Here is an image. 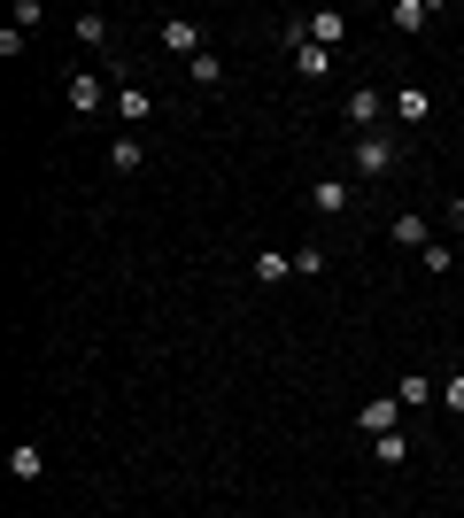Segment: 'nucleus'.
<instances>
[{
	"label": "nucleus",
	"instance_id": "1",
	"mask_svg": "<svg viewBox=\"0 0 464 518\" xmlns=\"http://www.w3.org/2000/svg\"><path fill=\"white\" fill-rule=\"evenodd\" d=\"M403 171V147L387 140V132H364L356 140V178H395Z\"/></svg>",
	"mask_w": 464,
	"mask_h": 518
},
{
	"label": "nucleus",
	"instance_id": "2",
	"mask_svg": "<svg viewBox=\"0 0 464 518\" xmlns=\"http://www.w3.org/2000/svg\"><path fill=\"white\" fill-rule=\"evenodd\" d=\"M395 418H403V395H372V403L356 410V426L372 433V441H379V433H403V426H395Z\"/></svg>",
	"mask_w": 464,
	"mask_h": 518
},
{
	"label": "nucleus",
	"instance_id": "3",
	"mask_svg": "<svg viewBox=\"0 0 464 518\" xmlns=\"http://www.w3.org/2000/svg\"><path fill=\"white\" fill-rule=\"evenodd\" d=\"M302 39H310V47H325V55H333V47H341V39H348V16H341V8H325V16H302Z\"/></svg>",
	"mask_w": 464,
	"mask_h": 518
},
{
	"label": "nucleus",
	"instance_id": "4",
	"mask_svg": "<svg viewBox=\"0 0 464 518\" xmlns=\"http://www.w3.org/2000/svg\"><path fill=\"white\" fill-rule=\"evenodd\" d=\"M62 93H70V109H78V116H86V109H101V101H109V86H101L93 70H70V78H62Z\"/></svg>",
	"mask_w": 464,
	"mask_h": 518
},
{
	"label": "nucleus",
	"instance_id": "5",
	"mask_svg": "<svg viewBox=\"0 0 464 518\" xmlns=\"http://www.w3.org/2000/svg\"><path fill=\"white\" fill-rule=\"evenodd\" d=\"M379 109H387V101H379V86H356V93H348V124H356V140H364V132H379Z\"/></svg>",
	"mask_w": 464,
	"mask_h": 518
},
{
	"label": "nucleus",
	"instance_id": "6",
	"mask_svg": "<svg viewBox=\"0 0 464 518\" xmlns=\"http://www.w3.org/2000/svg\"><path fill=\"white\" fill-rule=\"evenodd\" d=\"M163 47H171V55H186V62H194V55H202V31L186 24V16H163Z\"/></svg>",
	"mask_w": 464,
	"mask_h": 518
},
{
	"label": "nucleus",
	"instance_id": "7",
	"mask_svg": "<svg viewBox=\"0 0 464 518\" xmlns=\"http://www.w3.org/2000/svg\"><path fill=\"white\" fill-rule=\"evenodd\" d=\"M116 116H124V124H147V116H155V93L147 86H116Z\"/></svg>",
	"mask_w": 464,
	"mask_h": 518
},
{
	"label": "nucleus",
	"instance_id": "8",
	"mask_svg": "<svg viewBox=\"0 0 464 518\" xmlns=\"http://www.w3.org/2000/svg\"><path fill=\"white\" fill-rule=\"evenodd\" d=\"M395 116H403L410 132H418V124L434 116V101H426V86H395Z\"/></svg>",
	"mask_w": 464,
	"mask_h": 518
},
{
	"label": "nucleus",
	"instance_id": "9",
	"mask_svg": "<svg viewBox=\"0 0 464 518\" xmlns=\"http://www.w3.org/2000/svg\"><path fill=\"white\" fill-rule=\"evenodd\" d=\"M387 24H395V31H426V24H434V0H395Z\"/></svg>",
	"mask_w": 464,
	"mask_h": 518
},
{
	"label": "nucleus",
	"instance_id": "10",
	"mask_svg": "<svg viewBox=\"0 0 464 518\" xmlns=\"http://www.w3.org/2000/svg\"><path fill=\"white\" fill-rule=\"evenodd\" d=\"M395 240L426 256V248H434V232H426V209H403V217H395Z\"/></svg>",
	"mask_w": 464,
	"mask_h": 518
},
{
	"label": "nucleus",
	"instance_id": "11",
	"mask_svg": "<svg viewBox=\"0 0 464 518\" xmlns=\"http://www.w3.org/2000/svg\"><path fill=\"white\" fill-rule=\"evenodd\" d=\"M310 209H325V217L348 209V178H318V186H310Z\"/></svg>",
	"mask_w": 464,
	"mask_h": 518
},
{
	"label": "nucleus",
	"instance_id": "12",
	"mask_svg": "<svg viewBox=\"0 0 464 518\" xmlns=\"http://www.w3.org/2000/svg\"><path fill=\"white\" fill-rule=\"evenodd\" d=\"M372 457L387 464V472H395V464H410V433H379V441H372Z\"/></svg>",
	"mask_w": 464,
	"mask_h": 518
},
{
	"label": "nucleus",
	"instance_id": "13",
	"mask_svg": "<svg viewBox=\"0 0 464 518\" xmlns=\"http://www.w3.org/2000/svg\"><path fill=\"white\" fill-rule=\"evenodd\" d=\"M186 70H194V86H225V55H209V47H202V55H194V62H186Z\"/></svg>",
	"mask_w": 464,
	"mask_h": 518
},
{
	"label": "nucleus",
	"instance_id": "14",
	"mask_svg": "<svg viewBox=\"0 0 464 518\" xmlns=\"http://www.w3.org/2000/svg\"><path fill=\"white\" fill-rule=\"evenodd\" d=\"M256 279H263V287H279V279H294V256H279V248H263V256H256Z\"/></svg>",
	"mask_w": 464,
	"mask_h": 518
},
{
	"label": "nucleus",
	"instance_id": "15",
	"mask_svg": "<svg viewBox=\"0 0 464 518\" xmlns=\"http://www.w3.org/2000/svg\"><path fill=\"white\" fill-rule=\"evenodd\" d=\"M395 395H403V410H426V403H434V379H426V372H403Z\"/></svg>",
	"mask_w": 464,
	"mask_h": 518
},
{
	"label": "nucleus",
	"instance_id": "16",
	"mask_svg": "<svg viewBox=\"0 0 464 518\" xmlns=\"http://www.w3.org/2000/svg\"><path fill=\"white\" fill-rule=\"evenodd\" d=\"M140 155H147L140 140H109V171H124V178H132V171H140Z\"/></svg>",
	"mask_w": 464,
	"mask_h": 518
},
{
	"label": "nucleus",
	"instance_id": "17",
	"mask_svg": "<svg viewBox=\"0 0 464 518\" xmlns=\"http://www.w3.org/2000/svg\"><path fill=\"white\" fill-rule=\"evenodd\" d=\"M8 472H16V480H39V472H47V457H39L31 441H16V457H8Z\"/></svg>",
	"mask_w": 464,
	"mask_h": 518
},
{
	"label": "nucleus",
	"instance_id": "18",
	"mask_svg": "<svg viewBox=\"0 0 464 518\" xmlns=\"http://www.w3.org/2000/svg\"><path fill=\"white\" fill-rule=\"evenodd\" d=\"M325 271V248H294V279H318Z\"/></svg>",
	"mask_w": 464,
	"mask_h": 518
},
{
	"label": "nucleus",
	"instance_id": "19",
	"mask_svg": "<svg viewBox=\"0 0 464 518\" xmlns=\"http://www.w3.org/2000/svg\"><path fill=\"white\" fill-rule=\"evenodd\" d=\"M78 39L86 47H109V16H78Z\"/></svg>",
	"mask_w": 464,
	"mask_h": 518
},
{
	"label": "nucleus",
	"instance_id": "20",
	"mask_svg": "<svg viewBox=\"0 0 464 518\" xmlns=\"http://www.w3.org/2000/svg\"><path fill=\"white\" fill-rule=\"evenodd\" d=\"M441 403H449V410H457V418H464V372L449 379V387H441Z\"/></svg>",
	"mask_w": 464,
	"mask_h": 518
},
{
	"label": "nucleus",
	"instance_id": "21",
	"mask_svg": "<svg viewBox=\"0 0 464 518\" xmlns=\"http://www.w3.org/2000/svg\"><path fill=\"white\" fill-rule=\"evenodd\" d=\"M449 232H464V202H449Z\"/></svg>",
	"mask_w": 464,
	"mask_h": 518
}]
</instances>
